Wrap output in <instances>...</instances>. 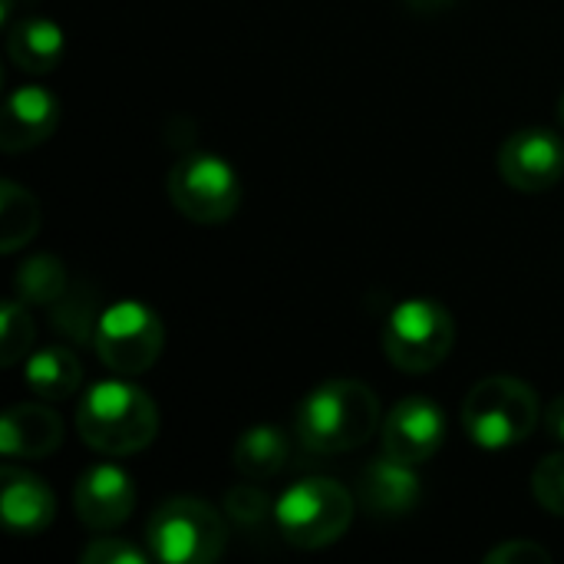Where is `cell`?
<instances>
[{"label":"cell","instance_id":"obj_1","mask_svg":"<svg viewBox=\"0 0 564 564\" xmlns=\"http://www.w3.org/2000/svg\"><path fill=\"white\" fill-rule=\"evenodd\" d=\"M294 430L307 453H350L380 430V400L357 380H327L304 397Z\"/></svg>","mask_w":564,"mask_h":564},{"label":"cell","instance_id":"obj_2","mask_svg":"<svg viewBox=\"0 0 564 564\" xmlns=\"http://www.w3.org/2000/svg\"><path fill=\"white\" fill-rule=\"evenodd\" d=\"M83 443L106 456H132L159 433V410L139 387L126 380H102L86 390L76 410Z\"/></svg>","mask_w":564,"mask_h":564},{"label":"cell","instance_id":"obj_3","mask_svg":"<svg viewBox=\"0 0 564 564\" xmlns=\"http://www.w3.org/2000/svg\"><path fill=\"white\" fill-rule=\"evenodd\" d=\"M539 420V393L519 377H489L476 383L463 403V426L482 449H509L525 443Z\"/></svg>","mask_w":564,"mask_h":564},{"label":"cell","instance_id":"obj_4","mask_svg":"<svg viewBox=\"0 0 564 564\" xmlns=\"http://www.w3.org/2000/svg\"><path fill=\"white\" fill-rule=\"evenodd\" d=\"M354 496L324 476L294 482L274 506V522L281 535L297 549H327L354 522Z\"/></svg>","mask_w":564,"mask_h":564},{"label":"cell","instance_id":"obj_5","mask_svg":"<svg viewBox=\"0 0 564 564\" xmlns=\"http://www.w3.org/2000/svg\"><path fill=\"white\" fill-rule=\"evenodd\" d=\"M145 539L159 562L208 564L225 555L228 525L198 499H169L152 512Z\"/></svg>","mask_w":564,"mask_h":564},{"label":"cell","instance_id":"obj_6","mask_svg":"<svg viewBox=\"0 0 564 564\" xmlns=\"http://www.w3.org/2000/svg\"><path fill=\"white\" fill-rule=\"evenodd\" d=\"M456 340L453 314L433 301V297H410L400 307H393L387 330H383V350L393 367L406 373H426L436 370Z\"/></svg>","mask_w":564,"mask_h":564},{"label":"cell","instance_id":"obj_7","mask_svg":"<svg viewBox=\"0 0 564 564\" xmlns=\"http://www.w3.org/2000/svg\"><path fill=\"white\" fill-rule=\"evenodd\" d=\"M162 344H165L162 321L142 301H119L106 307L99 314L96 337H93L99 360L119 377L145 373L159 360Z\"/></svg>","mask_w":564,"mask_h":564},{"label":"cell","instance_id":"obj_8","mask_svg":"<svg viewBox=\"0 0 564 564\" xmlns=\"http://www.w3.org/2000/svg\"><path fill=\"white\" fill-rule=\"evenodd\" d=\"M169 198L188 221L221 225L241 205V182L225 159L208 152H192L172 165Z\"/></svg>","mask_w":564,"mask_h":564},{"label":"cell","instance_id":"obj_9","mask_svg":"<svg viewBox=\"0 0 564 564\" xmlns=\"http://www.w3.org/2000/svg\"><path fill=\"white\" fill-rule=\"evenodd\" d=\"M499 175L516 192H545L564 175L562 135L549 129H522L499 149Z\"/></svg>","mask_w":564,"mask_h":564},{"label":"cell","instance_id":"obj_10","mask_svg":"<svg viewBox=\"0 0 564 564\" xmlns=\"http://www.w3.org/2000/svg\"><path fill=\"white\" fill-rule=\"evenodd\" d=\"M443 410L426 397H406L383 420V453L410 466L433 459L443 446Z\"/></svg>","mask_w":564,"mask_h":564},{"label":"cell","instance_id":"obj_11","mask_svg":"<svg viewBox=\"0 0 564 564\" xmlns=\"http://www.w3.org/2000/svg\"><path fill=\"white\" fill-rule=\"evenodd\" d=\"M73 509H76V519L93 532L119 529L135 509V486L129 473L119 466H109V463L89 466L76 479Z\"/></svg>","mask_w":564,"mask_h":564},{"label":"cell","instance_id":"obj_12","mask_svg":"<svg viewBox=\"0 0 564 564\" xmlns=\"http://www.w3.org/2000/svg\"><path fill=\"white\" fill-rule=\"evenodd\" d=\"M59 122V102L43 86H20L7 96L0 116V149L17 155L40 145Z\"/></svg>","mask_w":564,"mask_h":564},{"label":"cell","instance_id":"obj_13","mask_svg":"<svg viewBox=\"0 0 564 564\" xmlns=\"http://www.w3.org/2000/svg\"><path fill=\"white\" fill-rule=\"evenodd\" d=\"M420 502V476L410 463L393 456H380L360 476V506L377 519H400L410 516Z\"/></svg>","mask_w":564,"mask_h":564},{"label":"cell","instance_id":"obj_14","mask_svg":"<svg viewBox=\"0 0 564 564\" xmlns=\"http://www.w3.org/2000/svg\"><path fill=\"white\" fill-rule=\"evenodd\" d=\"M0 509H3V522L10 532L36 535L53 522L56 499L46 489V482L36 479L33 473L3 466L0 469Z\"/></svg>","mask_w":564,"mask_h":564},{"label":"cell","instance_id":"obj_15","mask_svg":"<svg viewBox=\"0 0 564 564\" xmlns=\"http://www.w3.org/2000/svg\"><path fill=\"white\" fill-rule=\"evenodd\" d=\"M59 443H63V420L50 406L20 403V406H10L0 420V453L3 456L43 459Z\"/></svg>","mask_w":564,"mask_h":564},{"label":"cell","instance_id":"obj_16","mask_svg":"<svg viewBox=\"0 0 564 564\" xmlns=\"http://www.w3.org/2000/svg\"><path fill=\"white\" fill-rule=\"evenodd\" d=\"M66 50L63 30L46 17H20L7 26V53L26 73H50Z\"/></svg>","mask_w":564,"mask_h":564},{"label":"cell","instance_id":"obj_17","mask_svg":"<svg viewBox=\"0 0 564 564\" xmlns=\"http://www.w3.org/2000/svg\"><path fill=\"white\" fill-rule=\"evenodd\" d=\"M231 456H235V466L245 479L264 482L288 466L291 443H288L284 430H278V426H251L238 436Z\"/></svg>","mask_w":564,"mask_h":564},{"label":"cell","instance_id":"obj_18","mask_svg":"<svg viewBox=\"0 0 564 564\" xmlns=\"http://www.w3.org/2000/svg\"><path fill=\"white\" fill-rule=\"evenodd\" d=\"M26 383L43 400H66L83 383V367L73 350L66 347H43L26 357L23 364Z\"/></svg>","mask_w":564,"mask_h":564},{"label":"cell","instance_id":"obj_19","mask_svg":"<svg viewBox=\"0 0 564 564\" xmlns=\"http://www.w3.org/2000/svg\"><path fill=\"white\" fill-rule=\"evenodd\" d=\"M40 231V205L33 192L17 182H0V251L30 245Z\"/></svg>","mask_w":564,"mask_h":564},{"label":"cell","instance_id":"obj_20","mask_svg":"<svg viewBox=\"0 0 564 564\" xmlns=\"http://www.w3.org/2000/svg\"><path fill=\"white\" fill-rule=\"evenodd\" d=\"M66 288H69L66 268L53 254H33L17 271V297L23 304H36L50 311L66 294Z\"/></svg>","mask_w":564,"mask_h":564},{"label":"cell","instance_id":"obj_21","mask_svg":"<svg viewBox=\"0 0 564 564\" xmlns=\"http://www.w3.org/2000/svg\"><path fill=\"white\" fill-rule=\"evenodd\" d=\"M50 321H53V327H56L63 337H69L73 344H93L96 324H99L96 291H93L86 281L66 288V294L50 307Z\"/></svg>","mask_w":564,"mask_h":564},{"label":"cell","instance_id":"obj_22","mask_svg":"<svg viewBox=\"0 0 564 564\" xmlns=\"http://www.w3.org/2000/svg\"><path fill=\"white\" fill-rule=\"evenodd\" d=\"M33 347V321L23 307V301H7L0 311V364L17 367L30 357Z\"/></svg>","mask_w":564,"mask_h":564},{"label":"cell","instance_id":"obj_23","mask_svg":"<svg viewBox=\"0 0 564 564\" xmlns=\"http://www.w3.org/2000/svg\"><path fill=\"white\" fill-rule=\"evenodd\" d=\"M225 512L245 532H254V529L268 525V519L274 516V509L268 502V492L258 489V486H238V489H231L225 496Z\"/></svg>","mask_w":564,"mask_h":564},{"label":"cell","instance_id":"obj_24","mask_svg":"<svg viewBox=\"0 0 564 564\" xmlns=\"http://www.w3.org/2000/svg\"><path fill=\"white\" fill-rule=\"evenodd\" d=\"M532 492H535V499H539L552 516H562L564 519V453H558V456H545V459L535 466Z\"/></svg>","mask_w":564,"mask_h":564},{"label":"cell","instance_id":"obj_25","mask_svg":"<svg viewBox=\"0 0 564 564\" xmlns=\"http://www.w3.org/2000/svg\"><path fill=\"white\" fill-rule=\"evenodd\" d=\"M83 564H145V552H139L135 545H129L126 539H96L93 545H86V552L79 555Z\"/></svg>","mask_w":564,"mask_h":564},{"label":"cell","instance_id":"obj_26","mask_svg":"<svg viewBox=\"0 0 564 564\" xmlns=\"http://www.w3.org/2000/svg\"><path fill=\"white\" fill-rule=\"evenodd\" d=\"M552 555L539 545V542H525V539H512L499 549H492L486 555V564H549Z\"/></svg>","mask_w":564,"mask_h":564},{"label":"cell","instance_id":"obj_27","mask_svg":"<svg viewBox=\"0 0 564 564\" xmlns=\"http://www.w3.org/2000/svg\"><path fill=\"white\" fill-rule=\"evenodd\" d=\"M545 426H549V433H552L555 440H562L564 443V397H558L555 403H549V410H545Z\"/></svg>","mask_w":564,"mask_h":564},{"label":"cell","instance_id":"obj_28","mask_svg":"<svg viewBox=\"0 0 564 564\" xmlns=\"http://www.w3.org/2000/svg\"><path fill=\"white\" fill-rule=\"evenodd\" d=\"M416 13H440V10H446L449 3H456V0H406Z\"/></svg>","mask_w":564,"mask_h":564},{"label":"cell","instance_id":"obj_29","mask_svg":"<svg viewBox=\"0 0 564 564\" xmlns=\"http://www.w3.org/2000/svg\"><path fill=\"white\" fill-rule=\"evenodd\" d=\"M558 119H562V122H564V93H562V96H558Z\"/></svg>","mask_w":564,"mask_h":564}]
</instances>
